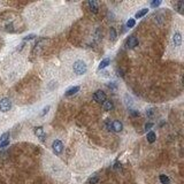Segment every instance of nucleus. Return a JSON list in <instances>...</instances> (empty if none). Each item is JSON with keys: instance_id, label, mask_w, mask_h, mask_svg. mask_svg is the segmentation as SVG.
<instances>
[{"instance_id": "nucleus-8", "label": "nucleus", "mask_w": 184, "mask_h": 184, "mask_svg": "<svg viewBox=\"0 0 184 184\" xmlns=\"http://www.w3.org/2000/svg\"><path fill=\"white\" fill-rule=\"evenodd\" d=\"M173 43L175 44V46H180L182 44V35L176 32L174 36H173Z\"/></svg>"}, {"instance_id": "nucleus-29", "label": "nucleus", "mask_w": 184, "mask_h": 184, "mask_svg": "<svg viewBox=\"0 0 184 184\" xmlns=\"http://www.w3.org/2000/svg\"><path fill=\"white\" fill-rule=\"evenodd\" d=\"M35 37V35H29V36H27L25 38H24V40H29V39H32Z\"/></svg>"}, {"instance_id": "nucleus-22", "label": "nucleus", "mask_w": 184, "mask_h": 184, "mask_svg": "<svg viewBox=\"0 0 184 184\" xmlns=\"http://www.w3.org/2000/svg\"><path fill=\"white\" fill-rule=\"evenodd\" d=\"M160 3H161V1H160V0H157V1H153V2L151 3V6L155 8V7H158V6H160Z\"/></svg>"}, {"instance_id": "nucleus-5", "label": "nucleus", "mask_w": 184, "mask_h": 184, "mask_svg": "<svg viewBox=\"0 0 184 184\" xmlns=\"http://www.w3.org/2000/svg\"><path fill=\"white\" fill-rule=\"evenodd\" d=\"M9 144V132H5L0 137V147H5Z\"/></svg>"}, {"instance_id": "nucleus-24", "label": "nucleus", "mask_w": 184, "mask_h": 184, "mask_svg": "<svg viewBox=\"0 0 184 184\" xmlns=\"http://www.w3.org/2000/svg\"><path fill=\"white\" fill-rule=\"evenodd\" d=\"M125 99H127V101H125V104H127V105H132V100H131V98H130L128 94L125 95Z\"/></svg>"}, {"instance_id": "nucleus-23", "label": "nucleus", "mask_w": 184, "mask_h": 184, "mask_svg": "<svg viewBox=\"0 0 184 184\" xmlns=\"http://www.w3.org/2000/svg\"><path fill=\"white\" fill-rule=\"evenodd\" d=\"M106 128H107V130H112V122H110V120L106 121Z\"/></svg>"}, {"instance_id": "nucleus-11", "label": "nucleus", "mask_w": 184, "mask_h": 184, "mask_svg": "<svg viewBox=\"0 0 184 184\" xmlns=\"http://www.w3.org/2000/svg\"><path fill=\"white\" fill-rule=\"evenodd\" d=\"M109 63H110V59H109V58H106V59H104V60L100 62V65H99L98 69H99V70H100V69H104V68H106Z\"/></svg>"}, {"instance_id": "nucleus-25", "label": "nucleus", "mask_w": 184, "mask_h": 184, "mask_svg": "<svg viewBox=\"0 0 184 184\" xmlns=\"http://www.w3.org/2000/svg\"><path fill=\"white\" fill-rule=\"evenodd\" d=\"M130 114H131L132 116H138V115H139V112H137V110H130Z\"/></svg>"}, {"instance_id": "nucleus-26", "label": "nucleus", "mask_w": 184, "mask_h": 184, "mask_svg": "<svg viewBox=\"0 0 184 184\" xmlns=\"http://www.w3.org/2000/svg\"><path fill=\"white\" fill-rule=\"evenodd\" d=\"M114 168H115L116 170H121V164H120V162H116L115 166H114Z\"/></svg>"}, {"instance_id": "nucleus-30", "label": "nucleus", "mask_w": 184, "mask_h": 184, "mask_svg": "<svg viewBox=\"0 0 184 184\" xmlns=\"http://www.w3.org/2000/svg\"><path fill=\"white\" fill-rule=\"evenodd\" d=\"M152 127H153V123H147V124L145 125V129H146V130H149V129H150V128H152Z\"/></svg>"}, {"instance_id": "nucleus-13", "label": "nucleus", "mask_w": 184, "mask_h": 184, "mask_svg": "<svg viewBox=\"0 0 184 184\" xmlns=\"http://www.w3.org/2000/svg\"><path fill=\"white\" fill-rule=\"evenodd\" d=\"M147 12H149V9H147V8H142L140 10H138V12L136 13V18H140V17H143L145 14H147Z\"/></svg>"}, {"instance_id": "nucleus-9", "label": "nucleus", "mask_w": 184, "mask_h": 184, "mask_svg": "<svg viewBox=\"0 0 184 184\" xmlns=\"http://www.w3.org/2000/svg\"><path fill=\"white\" fill-rule=\"evenodd\" d=\"M89 8H90V10H91L92 13H94V14H97L98 13V9H99V7H98V3H97V1H94V0H91V1H89Z\"/></svg>"}, {"instance_id": "nucleus-12", "label": "nucleus", "mask_w": 184, "mask_h": 184, "mask_svg": "<svg viewBox=\"0 0 184 184\" xmlns=\"http://www.w3.org/2000/svg\"><path fill=\"white\" fill-rule=\"evenodd\" d=\"M35 134L37 135V137H40L42 139L45 137V135H44V129L42 128V127H38V128H35Z\"/></svg>"}, {"instance_id": "nucleus-3", "label": "nucleus", "mask_w": 184, "mask_h": 184, "mask_svg": "<svg viewBox=\"0 0 184 184\" xmlns=\"http://www.w3.org/2000/svg\"><path fill=\"white\" fill-rule=\"evenodd\" d=\"M93 99H94V101H97V102H104L105 100H106V94H105V92L101 91V90H98V91L94 92V94H93Z\"/></svg>"}, {"instance_id": "nucleus-14", "label": "nucleus", "mask_w": 184, "mask_h": 184, "mask_svg": "<svg viewBox=\"0 0 184 184\" xmlns=\"http://www.w3.org/2000/svg\"><path fill=\"white\" fill-rule=\"evenodd\" d=\"M155 139H157L155 134H154L153 131H150V132L147 134V142H149V143H154Z\"/></svg>"}, {"instance_id": "nucleus-15", "label": "nucleus", "mask_w": 184, "mask_h": 184, "mask_svg": "<svg viewBox=\"0 0 184 184\" xmlns=\"http://www.w3.org/2000/svg\"><path fill=\"white\" fill-rule=\"evenodd\" d=\"M80 91V87H73V88H70L69 90H67L66 92V95H73V94H75L76 92Z\"/></svg>"}, {"instance_id": "nucleus-20", "label": "nucleus", "mask_w": 184, "mask_h": 184, "mask_svg": "<svg viewBox=\"0 0 184 184\" xmlns=\"http://www.w3.org/2000/svg\"><path fill=\"white\" fill-rule=\"evenodd\" d=\"M146 115H147L149 117H152V116L154 115V109H153V108H150L149 110H146Z\"/></svg>"}, {"instance_id": "nucleus-28", "label": "nucleus", "mask_w": 184, "mask_h": 184, "mask_svg": "<svg viewBox=\"0 0 184 184\" xmlns=\"http://www.w3.org/2000/svg\"><path fill=\"white\" fill-rule=\"evenodd\" d=\"M108 88H110V89H116V84H115L114 82H112L110 84H108Z\"/></svg>"}, {"instance_id": "nucleus-2", "label": "nucleus", "mask_w": 184, "mask_h": 184, "mask_svg": "<svg viewBox=\"0 0 184 184\" xmlns=\"http://www.w3.org/2000/svg\"><path fill=\"white\" fill-rule=\"evenodd\" d=\"M12 107V101L8 98H3L0 100V110L1 112H8Z\"/></svg>"}, {"instance_id": "nucleus-19", "label": "nucleus", "mask_w": 184, "mask_h": 184, "mask_svg": "<svg viewBox=\"0 0 184 184\" xmlns=\"http://www.w3.org/2000/svg\"><path fill=\"white\" fill-rule=\"evenodd\" d=\"M177 7H179V12H180V13H182V12H183V9H184V2L183 1H179V2H177Z\"/></svg>"}, {"instance_id": "nucleus-17", "label": "nucleus", "mask_w": 184, "mask_h": 184, "mask_svg": "<svg viewBox=\"0 0 184 184\" xmlns=\"http://www.w3.org/2000/svg\"><path fill=\"white\" fill-rule=\"evenodd\" d=\"M109 36H110V39H112L113 42L116 39V31H115L114 28H110V30H109Z\"/></svg>"}, {"instance_id": "nucleus-1", "label": "nucleus", "mask_w": 184, "mask_h": 184, "mask_svg": "<svg viewBox=\"0 0 184 184\" xmlns=\"http://www.w3.org/2000/svg\"><path fill=\"white\" fill-rule=\"evenodd\" d=\"M73 69H74V73H75L76 75H83V74H85V73H87V70H88V66H87V63H85L84 61H82V60H77V61H75V62H74Z\"/></svg>"}, {"instance_id": "nucleus-27", "label": "nucleus", "mask_w": 184, "mask_h": 184, "mask_svg": "<svg viewBox=\"0 0 184 184\" xmlns=\"http://www.w3.org/2000/svg\"><path fill=\"white\" fill-rule=\"evenodd\" d=\"M48 109H50V106H46V107L43 109V113H42V115H45V114L48 112Z\"/></svg>"}, {"instance_id": "nucleus-7", "label": "nucleus", "mask_w": 184, "mask_h": 184, "mask_svg": "<svg viewBox=\"0 0 184 184\" xmlns=\"http://www.w3.org/2000/svg\"><path fill=\"white\" fill-rule=\"evenodd\" d=\"M122 128H123V125L120 121H113L112 122V130H114L116 132H120L122 130Z\"/></svg>"}, {"instance_id": "nucleus-4", "label": "nucleus", "mask_w": 184, "mask_h": 184, "mask_svg": "<svg viewBox=\"0 0 184 184\" xmlns=\"http://www.w3.org/2000/svg\"><path fill=\"white\" fill-rule=\"evenodd\" d=\"M52 147H53V151L55 154H60L63 151V144L60 140H54L52 144Z\"/></svg>"}, {"instance_id": "nucleus-21", "label": "nucleus", "mask_w": 184, "mask_h": 184, "mask_svg": "<svg viewBox=\"0 0 184 184\" xmlns=\"http://www.w3.org/2000/svg\"><path fill=\"white\" fill-rule=\"evenodd\" d=\"M98 181H99V179H98L97 176H94V177H91V179L89 180V182H90L91 184H95L97 182H98Z\"/></svg>"}, {"instance_id": "nucleus-10", "label": "nucleus", "mask_w": 184, "mask_h": 184, "mask_svg": "<svg viewBox=\"0 0 184 184\" xmlns=\"http://www.w3.org/2000/svg\"><path fill=\"white\" fill-rule=\"evenodd\" d=\"M102 104H104V105H102L104 110H112V109H113V102H112L110 100H105Z\"/></svg>"}, {"instance_id": "nucleus-18", "label": "nucleus", "mask_w": 184, "mask_h": 184, "mask_svg": "<svg viewBox=\"0 0 184 184\" xmlns=\"http://www.w3.org/2000/svg\"><path fill=\"white\" fill-rule=\"evenodd\" d=\"M135 24H136L135 18H130V20L127 22V27H128V28H134V27H135Z\"/></svg>"}, {"instance_id": "nucleus-6", "label": "nucleus", "mask_w": 184, "mask_h": 184, "mask_svg": "<svg viewBox=\"0 0 184 184\" xmlns=\"http://www.w3.org/2000/svg\"><path fill=\"white\" fill-rule=\"evenodd\" d=\"M137 45H138V39H137L135 36L129 37V39L127 40V46H128L129 48H134V47H136Z\"/></svg>"}, {"instance_id": "nucleus-16", "label": "nucleus", "mask_w": 184, "mask_h": 184, "mask_svg": "<svg viewBox=\"0 0 184 184\" xmlns=\"http://www.w3.org/2000/svg\"><path fill=\"white\" fill-rule=\"evenodd\" d=\"M160 182L162 184H169V179H168V176H166V175H160Z\"/></svg>"}]
</instances>
